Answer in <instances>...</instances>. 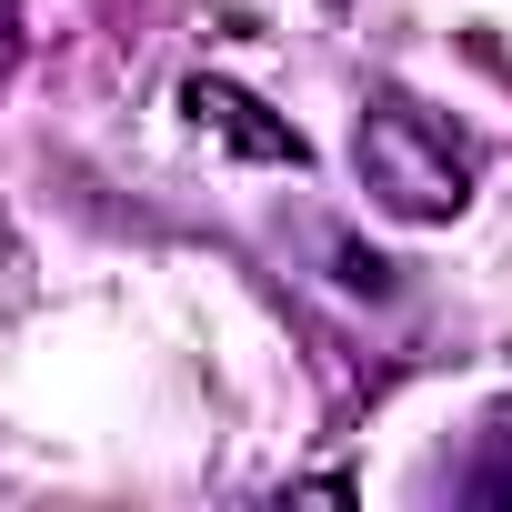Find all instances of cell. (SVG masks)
<instances>
[{"label":"cell","mask_w":512,"mask_h":512,"mask_svg":"<svg viewBox=\"0 0 512 512\" xmlns=\"http://www.w3.org/2000/svg\"><path fill=\"white\" fill-rule=\"evenodd\" d=\"M362 181L412 211V221H452L472 201V161L452 151V131H432L412 101H372L362 111Z\"/></svg>","instance_id":"cell-1"},{"label":"cell","mask_w":512,"mask_h":512,"mask_svg":"<svg viewBox=\"0 0 512 512\" xmlns=\"http://www.w3.org/2000/svg\"><path fill=\"white\" fill-rule=\"evenodd\" d=\"M472 502H492V512L512 502V432H502V442H492V452L472 462Z\"/></svg>","instance_id":"cell-2"}]
</instances>
